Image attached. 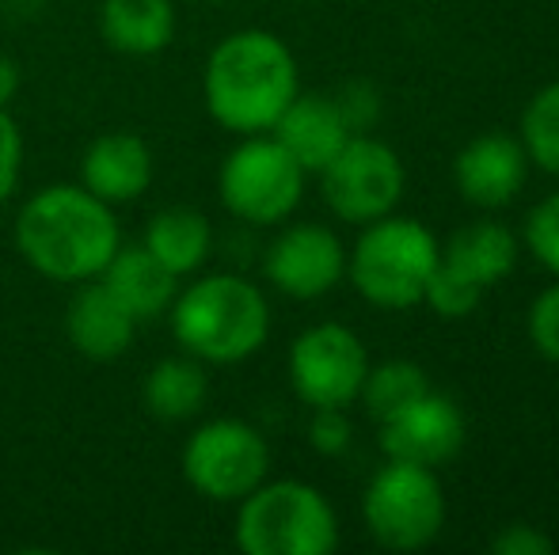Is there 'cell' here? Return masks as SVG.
<instances>
[{
    "label": "cell",
    "instance_id": "cell-1",
    "mask_svg": "<svg viewBox=\"0 0 559 555\" xmlns=\"http://www.w3.org/2000/svg\"><path fill=\"white\" fill-rule=\"evenodd\" d=\"M122 248L115 206L81 183H50L35 191L15 214V252L35 275L81 286L99 278Z\"/></svg>",
    "mask_w": 559,
    "mask_h": 555
},
{
    "label": "cell",
    "instance_id": "cell-2",
    "mask_svg": "<svg viewBox=\"0 0 559 555\" xmlns=\"http://www.w3.org/2000/svg\"><path fill=\"white\" fill-rule=\"evenodd\" d=\"M297 92L301 73L294 50L263 27L225 35L202 69V104L210 119L236 137L271 134Z\"/></svg>",
    "mask_w": 559,
    "mask_h": 555
},
{
    "label": "cell",
    "instance_id": "cell-3",
    "mask_svg": "<svg viewBox=\"0 0 559 555\" xmlns=\"http://www.w3.org/2000/svg\"><path fill=\"white\" fill-rule=\"evenodd\" d=\"M171 339L206 365H236L255 358L271 339L266 293L243 275H202L179 286L168 309Z\"/></svg>",
    "mask_w": 559,
    "mask_h": 555
},
{
    "label": "cell",
    "instance_id": "cell-4",
    "mask_svg": "<svg viewBox=\"0 0 559 555\" xmlns=\"http://www.w3.org/2000/svg\"><path fill=\"white\" fill-rule=\"evenodd\" d=\"M233 541L243 555H332L335 506L305 480H263L236 503Z\"/></svg>",
    "mask_w": 559,
    "mask_h": 555
},
{
    "label": "cell",
    "instance_id": "cell-5",
    "mask_svg": "<svg viewBox=\"0 0 559 555\" xmlns=\"http://www.w3.org/2000/svg\"><path fill=\"white\" fill-rule=\"evenodd\" d=\"M442 244L415 217H381L361 225L354 252H346V278L377 309L404 312L423 304V289L438 267Z\"/></svg>",
    "mask_w": 559,
    "mask_h": 555
},
{
    "label": "cell",
    "instance_id": "cell-6",
    "mask_svg": "<svg viewBox=\"0 0 559 555\" xmlns=\"http://www.w3.org/2000/svg\"><path fill=\"white\" fill-rule=\"evenodd\" d=\"M445 491L438 468L389 460L377 468L361 495L366 533L389 552H419L442 536L445 529Z\"/></svg>",
    "mask_w": 559,
    "mask_h": 555
},
{
    "label": "cell",
    "instance_id": "cell-7",
    "mask_svg": "<svg viewBox=\"0 0 559 555\" xmlns=\"http://www.w3.org/2000/svg\"><path fill=\"white\" fill-rule=\"evenodd\" d=\"M305 179L309 171L278 145V137L251 134L240 137V145L225 156L217 171V194L236 221L271 229V225H286L301 206Z\"/></svg>",
    "mask_w": 559,
    "mask_h": 555
},
{
    "label": "cell",
    "instance_id": "cell-8",
    "mask_svg": "<svg viewBox=\"0 0 559 555\" xmlns=\"http://www.w3.org/2000/svg\"><path fill=\"white\" fill-rule=\"evenodd\" d=\"M271 475V445L243 419H210L183 445V480L210 503L236 506Z\"/></svg>",
    "mask_w": 559,
    "mask_h": 555
},
{
    "label": "cell",
    "instance_id": "cell-9",
    "mask_svg": "<svg viewBox=\"0 0 559 555\" xmlns=\"http://www.w3.org/2000/svg\"><path fill=\"white\" fill-rule=\"evenodd\" d=\"M404 160L381 137L354 134L320 171L328 209L346 225H369L389 217L404 198Z\"/></svg>",
    "mask_w": 559,
    "mask_h": 555
},
{
    "label": "cell",
    "instance_id": "cell-10",
    "mask_svg": "<svg viewBox=\"0 0 559 555\" xmlns=\"http://www.w3.org/2000/svg\"><path fill=\"white\" fill-rule=\"evenodd\" d=\"M369 373V354L358 331L346 324H312L289 347V385L297 400L312 408H350L358 403L361 381Z\"/></svg>",
    "mask_w": 559,
    "mask_h": 555
},
{
    "label": "cell",
    "instance_id": "cell-11",
    "mask_svg": "<svg viewBox=\"0 0 559 555\" xmlns=\"http://www.w3.org/2000/svg\"><path fill=\"white\" fill-rule=\"evenodd\" d=\"M263 275L294 301H317L346 278V248L328 225L297 221L266 244Z\"/></svg>",
    "mask_w": 559,
    "mask_h": 555
},
{
    "label": "cell",
    "instance_id": "cell-12",
    "mask_svg": "<svg viewBox=\"0 0 559 555\" xmlns=\"http://www.w3.org/2000/svg\"><path fill=\"white\" fill-rule=\"evenodd\" d=\"M464 415L449 396L430 388L423 400L404 408L400 415L377 426V442H381L389 460H407V464L423 468H442L456 453L464 449Z\"/></svg>",
    "mask_w": 559,
    "mask_h": 555
},
{
    "label": "cell",
    "instance_id": "cell-13",
    "mask_svg": "<svg viewBox=\"0 0 559 555\" xmlns=\"http://www.w3.org/2000/svg\"><path fill=\"white\" fill-rule=\"evenodd\" d=\"M456 191L476 209H502L530 179V153L510 134H479L453 160Z\"/></svg>",
    "mask_w": 559,
    "mask_h": 555
},
{
    "label": "cell",
    "instance_id": "cell-14",
    "mask_svg": "<svg viewBox=\"0 0 559 555\" xmlns=\"http://www.w3.org/2000/svg\"><path fill=\"white\" fill-rule=\"evenodd\" d=\"M156 179V156L148 141L130 130L99 134L81 156V186H88L107 206L145 198V191Z\"/></svg>",
    "mask_w": 559,
    "mask_h": 555
},
{
    "label": "cell",
    "instance_id": "cell-15",
    "mask_svg": "<svg viewBox=\"0 0 559 555\" xmlns=\"http://www.w3.org/2000/svg\"><path fill=\"white\" fill-rule=\"evenodd\" d=\"M138 319L99 278L73 289L66 309V335L73 350L88 362H115L138 339Z\"/></svg>",
    "mask_w": 559,
    "mask_h": 555
},
{
    "label": "cell",
    "instance_id": "cell-16",
    "mask_svg": "<svg viewBox=\"0 0 559 555\" xmlns=\"http://www.w3.org/2000/svg\"><path fill=\"white\" fill-rule=\"evenodd\" d=\"M278 145L301 164L309 176H320L328 160L354 137L346 126L343 111H338L335 96H320V92H297L294 104L282 111V119L271 130Z\"/></svg>",
    "mask_w": 559,
    "mask_h": 555
},
{
    "label": "cell",
    "instance_id": "cell-17",
    "mask_svg": "<svg viewBox=\"0 0 559 555\" xmlns=\"http://www.w3.org/2000/svg\"><path fill=\"white\" fill-rule=\"evenodd\" d=\"M99 281L133 312L138 324H153V319L168 316L171 301H176L179 286H183V278H176L168 267H160L141 248V240L138 244H126L122 240V248L111 255V263L104 267Z\"/></svg>",
    "mask_w": 559,
    "mask_h": 555
},
{
    "label": "cell",
    "instance_id": "cell-18",
    "mask_svg": "<svg viewBox=\"0 0 559 555\" xmlns=\"http://www.w3.org/2000/svg\"><path fill=\"white\" fill-rule=\"evenodd\" d=\"M176 0H104L99 4V35L126 58H156L176 43Z\"/></svg>",
    "mask_w": 559,
    "mask_h": 555
},
{
    "label": "cell",
    "instance_id": "cell-19",
    "mask_svg": "<svg viewBox=\"0 0 559 555\" xmlns=\"http://www.w3.org/2000/svg\"><path fill=\"white\" fill-rule=\"evenodd\" d=\"M141 248L176 278H191L214 255V225L194 206H164L145 221Z\"/></svg>",
    "mask_w": 559,
    "mask_h": 555
},
{
    "label": "cell",
    "instance_id": "cell-20",
    "mask_svg": "<svg viewBox=\"0 0 559 555\" xmlns=\"http://www.w3.org/2000/svg\"><path fill=\"white\" fill-rule=\"evenodd\" d=\"M522 240L507 229L502 221H472L456 229L442 248V263L456 270L461 278L476 281L479 289H495L510 270L518 267Z\"/></svg>",
    "mask_w": 559,
    "mask_h": 555
},
{
    "label": "cell",
    "instance_id": "cell-21",
    "mask_svg": "<svg viewBox=\"0 0 559 555\" xmlns=\"http://www.w3.org/2000/svg\"><path fill=\"white\" fill-rule=\"evenodd\" d=\"M210 400V373L206 362L191 354L160 358L141 381V403L160 422H187L194 419Z\"/></svg>",
    "mask_w": 559,
    "mask_h": 555
},
{
    "label": "cell",
    "instance_id": "cell-22",
    "mask_svg": "<svg viewBox=\"0 0 559 555\" xmlns=\"http://www.w3.org/2000/svg\"><path fill=\"white\" fill-rule=\"evenodd\" d=\"M430 393V377L419 362H407V358H392V362L373 365L369 362V373L361 381L358 400L366 403L369 419L381 426L392 415H400L404 408H412L415 400Z\"/></svg>",
    "mask_w": 559,
    "mask_h": 555
},
{
    "label": "cell",
    "instance_id": "cell-23",
    "mask_svg": "<svg viewBox=\"0 0 559 555\" xmlns=\"http://www.w3.org/2000/svg\"><path fill=\"white\" fill-rule=\"evenodd\" d=\"M518 141L530 153V164L559 179V81L545 84L522 111V134Z\"/></svg>",
    "mask_w": 559,
    "mask_h": 555
},
{
    "label": "cell",
    "instance_id": "cell-24",
    "mask_svg": "<svg viewBox=\"0 0 559 555\" xmlns=\"http://www.w3.org/2000/svg\"><path fill=\"white\" fill-rule=\"evenodd\" d=\"M479 301H484V289H479L476 281L461 278L456 270H449L442 263V255H438L435 275H430L427 289H423V304H430L442 319H464L476 312Z\"/></svg>",
    "mask_w": 559,
    "mask_h": 555
},
{
    "label": "cell",
    "instance_id": "cell-25",
    "mask_svg": "<svg viewBox=\"0 0 559 555\" xmlns=\"http://www.w3.org/2000/svg\"><path fill=\"white\" fill-rule=\"evenodd\" d=\"M522 244H525V252L540 263V267L552 270V275L559 278V191L548 194V198H540L537 206L530 209Z\"/></svg>",
    "mask_w": 559,
    "mask_h": 555
},
{
    "label": "cell",
    "instance_id": "cell-26",
    "mask_svg": "<svg viewBox=\"0 0 559 555\" xmlns=\"http://www.w3.org/2000/svg\"><path fill=\"white\" fill-rule=\"evenodd\" d=\"M525 331H530L533 350L559 365V281H552V286L533 297L530 316H525Z\"/></svg>",
    "mask_w": 559,
    "mask_h": 555
},
{
    "label": "cell",
    "instance_id": "cell-27",
    "mask_svg": "<svg viewBox=\"0 0 559 555\" xmlns=\"http://www.w3.org/2000/svg\"><path fill=\"white\" fill-rule=\"evenodd\" d=\"M23 153H27V145H23L20 122L12 119V111H8V107H0V206H4V202H12L15 191H20V183H23Z\"/></svg>",
    "mask_w": 559,
    "mask_h": 555
},
{
    "label": "cell",
    "instance_id": "cell-28",
    "mask_svg": "<svg viewBox=\"0 0 559 555\" xmlns=\"http://www.w3.org/2000/svg\"><path fill=\"white\" fill-rule=\"evenodd\" d=\"M354 442V426L346 408H312L309 419V445L320 457H343Z\"/></svg>",
    "mask_w": 559,
    "mask_h": 555
},
{
    "label": "cell",
    "instance_id": "cell-29",
    "mask_svg": "<svg viewBox=\"0 0 559 555\" xmlns=\"http://www.w3.org/2000/svg\"><path fill=\"white\" fill-rule=\"evenodd\" d=\"M335 104L354 134H366V130H373V122L381 119V96H377V88L366 81L343 84V88L335 92Z\"/></svg>",
    "mask_w": 559,
    "mask_h": 555
},
{
    "label": "cell",
    "instance_id": "cell-30",
    "mask_svg": "<svg viewBox=\"0 0 559 555\" xmlns=\"http://www.w3.org/2000/svg\"><path fill=\"white\" fill-rule=\"evenodd\" d=\"M495 555H552L556 544L552 536H545L537 526H525V521H510L499 533L491 536Z\"/></svg>",
    "mask_w": 559,
    "mask_h": 555
},
{
    "label": "cell",
    "instance_id": "cell-31",
    "mask_svg": "<svg viewBox=\"0 0 559 555\" xmlns=\"http://www.w3.org/2000/svg\"><path fill=\"white\" fill-rule=\"evenodd\" d=\"M20 65H15L12 53L0 50V107H8L15 99V92H20Z\"/></svg>",
    "mask_w": 559,
    "mask_h": 555
}]
</instances>
